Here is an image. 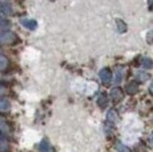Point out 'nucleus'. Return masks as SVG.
<instances>
[{
    "instance_id": "obj_1",
    "label": "nucleus",
    "mask_w": 153,
    "mask_h": 152,
    "mask_svg": "<svg viewBox=\"0 0 153 152\" xmlns=\"http://www.w3.org/2000/svg\"><path fill=\"white\" fill-rule=\"evenodd\" d=\"M14 40H15V36L12 32H6L0 34V42L2 44H9V42H13Z\"/></svg>"
},
{
    "instance_id": "obj_6",
    "label": "nucleus",
    "mask_w": 153,
    "mask_h": 152,
    "mask_svg": "<svg viewBox=\"0 0 153 152\" xmlns=\"http://www.w3.org/2000/svg\"><path fill=\"white\" fill-rule=\"evenodd\" d=\"M24 25L26 26V28H29V29H31V30H33L34 28H36V23L33 22V21H24Z\"/></svg>"
},
{
    "instance_id": "obj_3",
    "label": "nucleus",
    "mask_w": 153,
    "mask_h": 152,
    "mask_svg": "<svg viewBox=\"0 0 153 152\" xmlns=\"http://www.w3.org/2000/svg\"><path fill=\"white\" fill-rule=\"evenodd\" d=\"M9 108V103L6 100H0V110L1 111H5Z\"/></svg>"
},
{
    "instance_id": "obj_5",
    "label": "nucleus",
    "mask_w": 153,
    "mask_h": 152,
    "mask_svg": "<svg viewBox=\"0 0 153 152\" xmlns=\"http://www.w3.org/2000/svg\"><path fill=\"white\" fill-rule=\"evenodd\" d=\"M6 65H7V58L5 56H2V55H0V70L6 68Z\"/></svg>"
},
{
    "instance_id": "obj_8",
    "label": "nucleus",
    "mask_w": 153,
    "mask_h": 152,
    "mask_svg": "<svg viewBox=\"0 0 153 152\" xmlns=\"http://www.w3.org/2000/svg\"><path fill=\"white\" fill-rule=\"evenodd\" d=\"M1 22H2V21H1V19H0V23H1Z\"/></svg>"
},
{
    "instance_id": "obj_4",
    "label": "nucleus",
    "mask_w": 153,
    "mask_h": 152,
    "mask_svg": "<svg viewBox=\"0 0 153 152\" xmlns=\"http://www.w3.org/2000/svg\"><path fill=\"white\" fill-rule=\"evenodd\" d=\"M40 150L42 152L49 151V150H51V146H49V144H48L47 142H42V143L40 144Z\"/></svg>"
},
{
    "instance_id": "obj_2",
    "label": "nucleus",
    "mask_w": 153,
    "mask_h": 152,
    "mask_svg": "<svg viewBox=\"0 0 153 152\" xmlns=\"http://www.w3.org/2000/svg\"><path fill=\"white\" fill-rule=\"evenodd\" d=\"M100 77H101V79H102L104 83H108V81L111 80V78H112V75H111V71H110V70L104 69L101 71Z\"/></svg>"
},
{
    "instance_id": "obj_7",
    "label": "nucleus",
    "mask_w": 153,
    "mask_h": 152,
    "mask_svg": "<svg viewBox=\"0 0 153 152\" xmlns=\"http://www.w3.org/2000/svg\"><path fill=\"white\" fill-rule=\"evenodd\" d=\"M1 10H2L4 13L9 14L10 12H12V8L8 6V5H1Z\"/></svg>"
}]
</instances>
